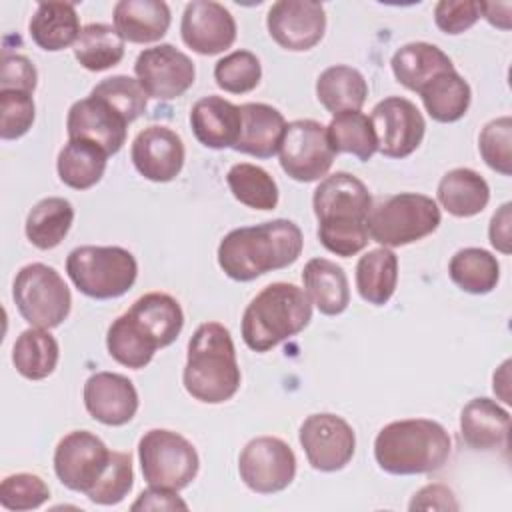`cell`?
I'll use <instances>...</instances> for the list:
<instances>
[{"instance_id": "cell-24", "label": "cell", "mask_w": 512, "mask_h": 512, "mask_svg": "<svg viewBox=\"0 0 512 512\" xmlns=\"http://www.w3.org/2000/svg\"><path fill=\"white\" fill-rule=\"evenodd\" d=\"M114 28L126 42H158L170 28V8L162 0H120L114 4Z\"/></svg>"}, {"instance_id": "cell-22", "label": "cell", "mask_w": 512, "mask_h": 512, "mask_svg": "<svg viewBox=\"0 0 512 512\" xmlns=\"http://www.w3.org/2000/svg\"><path fill=\"white\" fill-rule=\"evenodd\" d=\"M240 116L242 128L234 150L256 158H272L280 150L286 130L282 112L270 104L248 102L240 106Z\"/></svg>"}, {"instance_id": "cell-40", "label": "cell", "mask_w": 512, "mask_h": 512, "mask_svg": "<svg viewBox=\"0 0 512 512\" xmlns=\"http://www.w3.org/2000/svg\"><path fill=\"white\" fill-rule=\"evenodd\" d=\"M106 348L118 364L134 370L150 364L154 352L158 350L126 312L110 324L106 334Z\"/></svg>"}, {"instance_id": "cell-50", "label": "cell", "mask_w": 512, "mask_h": 512, "mask_svg": "<svg viewBox=\"0 0 512 512\" xmlns=\"http://www.w3.org/2000/svg\"><path fill=\"white\" fill-rule=\"evenodd\" d=\"M130 508L134 512L136 510H188V504L176 494V490L148 486V490H142Z\"/></svg>"}, {"instance_id": "cell-46", "label": "cell", "mask_w": 512, "mask_h": 512, "mask_svg": "<svg viewBox=\"0 0 512 512\" xmlns=\"http://www.w3.org/2000/svg\"><path fill=\"white\" fill-rule=\"evenodd\" d=\"M36 106L32 94L20 90H0V138L16 140L24 136L34 122Z\"/></svg>"}, {"instance_id": "cell-17", "label": "cell", "mask_w": 512, "mask_h": 512, "mask_svg": "<svg viewBox=\"0 0 512 512\" xmlns=\"http://www.w3.org/2000/svg\"><path fill=\"white\" fill-rule=\"evenodd\" d=\"M182 40L202 56H214L236 40L234 16L220 2L192 0L186 4L180 24Z\"/></svg>"}, {"instance_id": "cell-4", "label": "cell", "mask_w": 512, "mask_h": 512, "mask_svg": "<svg viewBox=\"0 0 512 512\" xmlns=\"http://www.w3.org/2000/svg\"><path fill=\"white\" fill-rule=\"evenodd\" d=\"M452 452L446 428L428 418H408L386 424L374 440L378 466L396 476L440 470Z\"/></svg>"}, {"instance_id": "cell-19", "label": "cell", "mask_w": 512, "mask_h": 512, "mask_svg": "<svg viewBox=\"0 0 512 512\" xmlns=\"http://www.w3.org/2000/svg\"><path fill=\"white\" fill-rule=\"evenodd\" d=\"M130 158L134 168L152 182L174 180L186 158L182 138L168 126L152 124L140 130L132 142Z\"/></svg>"}, {"instance_id": "cell-34", "label": "cell", "mask_w": 512, "mask_h": 512, "mask_svg": "<svg viewBox=\"0 0 512 512\" xmlns=\"http://www.w3.org/2000/svg\"><path fill=\"white\" fill-rule=\"evenodd\" d=\"M74 222V208L66 198L48 196L32 206L26 216V238L40 250L56 248Z\"/></svg>"}, {"instance_id": "cell-21", "label": "cell", "mask_w": 512, "mask_h": 512, "mask_svg": "<svg viewBox=\"0 0 512 512\" xmlns=\"http://www.w3.org/2000/svg\"><path fill=\"white\" fill-rule=\"evenodd\" d=\"M190 126L202 146L212 150L234 148L242 128L240 106L222 96H204L190 110Z\"/></svg>"}, {"instance_id": "cell-44", "label": "cell", "mask_w": 512, "mask_h": 512, "mask_svg": "<svg viewBox=\"0 0 512 512\" xmlns=\"http://www.w3.org/2000/svg\"><path fill=\"white\" fill-rule=\"evenodd\" d=\"M482 160L502 176L512 174V118L500 116L490 120L478 138Z\"/></svg>"}, {"instance_id": "cell-32", "label": "cell", "mask_w": 512, "mask_h": 512, "mask_svg": "<svg viewBox=\"0 0 512 512\" xmlns=\"http://www.w3.org/2000/svg\"><path fill=\"white\" fill-rule=\"evenodd\" d=\"M398 282V258L390 248H374L360 256L356 264V288L362 300L384 306Z\"/></svg>"}, {"instance_id": "cell-13", "label": "cell", "mask_w": 512, "mask_h": 512, "mask_svg": "<svg viewBox=\"0 0 512 512\" xmlns=\"http://www.w3.org/2000/svg\"><path fill=\"white\" fill-rule=\"evenodd\" d=\"M112 450L92 432L74 430L54 450V472L74 492L88 494L110 462Z\"/></svg>"}, {"instance_id": "cell-15", "label": "cell", "mask_w": 512, "mask_h": 512, "mask_svg": "<svg viewBox=\"0 0 512 512\" xmlns=\"http://www.w3.org/2000/svg\"><path fill=\"white\" fill-rule=\"evenodd\" d=\"M136 80L156 100L182 96L196 78L194 62L172 44H158L138 54L134 62Z\"/></svg>"}, {"instance_id": "cell-38", "label": "cell", "mask_w": 512, "mask_h": 512, "mask_svg": "<svg viewBox=\"0 0 512 512\" xmlns=\"http://www.w3.org/2000/svg\"><path fill=\"white\" fill-rule=\"evenodd\" d=\"M328 140L334 152L352 154L358 160L366 162L378 152V140L374 134V126L366 114L360 110L340 112L326 126Z\"/></svg>"}, {"instance_id": "cell-9", "label": "cell", "mask_w": 512, "mask_h": 512, "mask_svg": "<svg viewBox=\"0 0 512 512\" xmlns=\"http://www.w3.org/2000/svg\"><path fill=\"white\" fill-rule=\"evenodd\" d=\"M138 458L148 486L176 492L186 488L200 468L196 448L182 434L164 428L144 432L138 442Z\"/></svg>"}, {"instance_id": "cell-3", "label": "cell", "mask_w": 512, "mask_h": 512, "mask_svg": "<svg viewBox=\"0 0 512 512\" xmlns=\"http://www.w3.org/2000/svg\"><path fill=\"white\" fill-rule=\"evenodd\" d=\"M236 348L220 322L200 324L190 342L182 382L186 392L206 404H222L240 388Z\"/></svg>"}, {"instance_id": "cell-8", "label": "cell", "mask_w": 512, "mask_h": 512, "mask_svg": "<svg viewBox=\"0 0 512 512\" xmlns=\"http://www.w3.org/2000/svg\"><path fill=\"white\" fill-rule=\"evenodd\" d=\"M12 298L20 316L36 328H56L70 314L72 296L64 278L48 264L32 262L18 270Z\"/></svg>"}, {"instance_id": "cell-20", "label": "cell", "mask_w": 512, "mask_h": 512, "mask_svg": "<svg viewBox=\"0 0 512 512\" xmlns=\"http://www.w3.org/2000/svg\"><path fill=\"white\" fill-rule=\"evenodd\" d=\"M84 406L94 420L106 426H124L138 410V392L122 374L96 372L84 382Z\"/></svg>"}, {"instance_id": "cell-16", "label": "cell", "mask_w": 512, "mask_h": 512, "mask_svg": "<svg viewBox=\"0 0 512 512\" xmlns=\"http://www.w3.org/2000/svg\"><path fill=\"white\" fill-rule=\"evenodd\" d=\"M266 26L278 46L292 52H304L322 40L326 12L320 2L280 0L270 6Z\"/></svg>"}, {"instance_id": "cell-51", "label": "cell", "mask_w": 512, "mask_h": 512, "mask_svg": "<svg viewBox=\"0 0 512 512\" xmlns=\"http://www.w3.org/2000/svg\"><path fill=\"white\" fill-rule=\"evenodd\" d=\"M510 208H512V204L510 202H506V204H502L496 212H494V216H492V220H490V228H488V236H490V244L498 250V252H502V254H510V242H512V238H510V222H512V218H510Z\"/></svg>"}, {"instance_id": "cell-36", "label": "cell", "mask_w": 512, "mask_h": 512, "mask_svg": "<svg viewBox=\"0 0 512 512\" xmlns=\"http://www.w3.org/2000/svg\"><path fill=\"white\" fill-rule=\"evenodd\" d=\"M452 282L470 294H488L496 288L500 278V264L494 254L484 248H462L448 264Z\"/></svg>"}, {"instance_id": "cell-42", "label": "cell", "mask_w": 512, "mask_h": 512, "mask_svg": "<svg viewBox=\"0 0 512 512\" xmlns=\"http://www.w3.org/2000/svg\"><path fill=\"white\" fill-rule=\"evenodd\" d=\"M134 484V470H132V456L130 452H116L112 450L110 462L102 472L100 480L94 488L86 494L90 502L100 506H112L122 502Z\"/></svg>"}, {"instance_id": "cell-31", "label": "cell", "mask_w": 512, "mask_h": 512, "mask_svg": "<svg viewBox=\"0 0 512 512\" xmlns=\"http://www.w3.org/2000/svg\"><path fill=\"white\" fill-rule=\"evenodd\" d=\"M316 96H318V102L330 114L336 116L340 112L360 110L368 96V84L356 68L336 64L326 68L318 76Z\"/></svg>"}, {"instance_id": "cell-2", "label": "cell", "mask_w": 512, "mask_h": 512, "mask_svg": "<svg viewBox=\"0 0 512 512\" xmlns=\"http://www.w3.org/2000/svg\"><path fill=\"white\" fill-rule=\"evenodd\" d=\"M304 238L298 224L276 218L230 230L218 244V264L236 282H250L266 272L294 264Z\"/></svg>"}, {"instance_id": "cell-35", "label": "cell", "mask_w": 512, "mask_h": 512, "mask_svg": "<svg viewBox=\"0 0 512 512\" xmlns=\"http://www.w3.org/2000/svg\"><path fill=\"white\" fill-rule=\"evenodd\" d=\"M60 348L56 338L44 328L24 330L12 348V362L28 380H42L50 376L58 364Z\"/></svg>"}, {"instance_id": "cell-26", "label": "cell", "mask_w": 512, "mask_h": 512, "mask_svg": "<svg viewBox=\"0 0 512 512\" xmlns=\"http://www.w3.org/2000/svg\"><path fill=\"white\" fill-rule=\"evenodd\" d=\"M304 292L326 316L342 314L350 304V288L344 270L328 258H312L302 270Z\"/></svg>"}, {"instance_id": "cell-37", "label": "cell", "mask_w": 512, "mask_h": 512, "mask_svg": "<svg viewBox=\"0 0 512 512\" xmlns=\"http://www.w3.org/2000/svg\"><path fill=\"white\" fill-rule=\"evenodd\" d=\"M74 56L90 72H102L124 58V40L114 26L92 22L86 24L74 44Z\"/></svg>"}, {"instance_id": "cell-12", "label": "cell", "mask_w": 512, "mask_h": 512, "mask_svg": "<svg viewBox=\"0 0 512 512\" xmlns=\"http://www.w3.org/2000/svg\"><path fill=\"white\" fill-rule=\"evenodd\" d=\"M308 464L320 472L342 470L354 456L356 436L352 426L336 414H310L298 432Z\"/></svg>"}, {"instance_id": "cell-45", "label": "cell", "mask_w": 512, "mask_h": 512, "mask_svg": "<svg viewBox=\"0 0 512 512\" xmlns=\"http://www.w3.org/2000/svg\"><path fill=\"white\" fill-rule=\"evenodd\" d=\"M50 498L46 482L28 472L10 474L0 484V504L6 510H34Z\"/></svg>"}, {"instance_id": "cell-48", "label": "cell", "mask_w": 512, "mask_h": 512, "mask_svg": "<svg viewBox=\"0 0 512 512\" xmlns=\"http://www.w3.org/2000/svg\"><path fill=\"white\" fill-rule=\"evenodd\" d=\"M38 72L34 64L22 54H2L0 90H20L32 94L36 88Z\"/></svg>"}, {"instance_id": "cell-10", "label": "cell", "mask_w": 512, "mask_h": 512, "mask_svg": "<svg viewBox=\"0 0 512 512\" xmlns=\"http://www.w3.org/2000/svg\"><path fill=\"white\" fill-rule=\"evenodd\" d=\"M280 166L296 182H314L328 174L334 162V148L324 124L304 118L286 124L280 144Z\"/></svg>"}, {"instance_id": "cell-49", "label": "cell", "mask_w": 512, "mask_h": 512, "mask_svg": "<svg viewBox=\"0 0 512 512\" xmlns=\"http://www.w3.org/2000/svg\"><path fill=\"white\" fill-rule=\"evenodd\" d=\"M410 510H458V502L454 492L444 484H428L420 488L410 504Z\"/></svg>"}, {"instance_id": "cell-41", "label": "cell", "mask_w": 512, "mask_h": 512, "mask_svg": "<svg viewBox=\"0 0 512 512\" xmlns=\"http://www.w3.org/2000/svg\"><path fill=\"white\" fill-rule=\"evenodd\" d=\"M262 66L250 50H234L214 66L216 84L230 94H246L260 84Z\"/></svg>"}, {"instance_id": "cell-27", "label": "cell", "mask_w": 512, "mask_h": 512, "mask_svg": "<svg viewBox=\"0 0 512 512\" xmlns=\"http://www.w3.org/2000/svg\"><path fill=\"white\" fill-rule=\"evenodd\" d=\"M390 66L396 80L412 92H420L438 74L454 70L448 54L428 42H410L400 46L394 52Z\"/></svg>"}, {"instance_id": "cell-6", "label": "cell", "mask_w": 512, "mask_h": 512, "mask_svg": "<svg viewBox=\"0 0 512 512\" xmlns=\"http://www.w3.org/2000/svg\"><path fill=\"white\" fill-rule=\"evenodd\" d=\"M440 208L426 194L400 192L372 204L368 236L384 248L406 246L432 234L440 226Z\"/></svg>"}, {"instance_id": "cell-29", "label": "cell", "mask_w": 512, "mask_h": 512, "mask_svg": "<svg viewBox=\"0 0 512 512\" xmlns=\"http://www.w3.org/2000/svg\"><path fill=\"white\" fill-rule=\"evenodd\" d=\"M438 202L456 218L480 214L490 200L488 182L472 168H454L438 182Z\"/></svg>"}, {"instance_id": "cell-23", "label": "cell", "mask_w": 512, "mask_h": 512, "mask_svg": "<svg viewBox=\"0 0 512 512\" xmlns=\"http://www.w3.org/2000/svg\"><path fill=\"white\" fill-rule=\"evenodd\" d=\"M126 314L156 348L170 346L184 326V312L178 300L164 292H148L140 296Z\"/></svg>"}, {"instance_id": "cell-5", "label": "cell", "mask_w": 512, "mask_h": 512, "mask_svg": "<svg viewBox=\"0 0 512 512\" xmlns=\"http://www.w3.org/2000/svg\"><path fill=\"white\" fill-rule=\"evenodd\" d=\"M312 320L308 294L290 282L262 288L242 314V340L254 352H268L276 344L302 332Z\"/></svg>"}, {"instance_id": "cell-1", "label": "cell", "mask_w": 512, "mask_h": 512, "mask_svg": "<svg viewBox=\"0 0 512 512\" xmlns=\"http://www.w3.org/2000/svg\"><path fill=\"white\" fill-rule=\"evenodd\" d=\"M322 246L342 258H350L368 244V214L372 196L366 184L350 172L324 176L312 196Z\"/></svg>"}, {"instance_id": "cell-7", "label": "cell", "mask_w": 512, "mask_h": 512, "mask_svg": "<svg viewBox=\"0 0 512 512\" xmlns=\"http://www.w3.org/2000/svg\"><path fill=\"white\" fill-rule=\"evenodd\" d=\"M66 272L82 294L110 300L134 286L138 264L122 246H78L66 258Z\"/></svg>"}, {"instance_id": "cell-52", "label": "cell", "mask_w": 512, "mask_h": 512, "mask_svg": "<svg viewBox=\"0 0 512 512\" xmlns=\"http://www.w3.org/2000/svg\"><path fill=\"white\" fill-rule=\"evenodd\" d=\"M510 10V2H480V14H484V18L500 30L510 28Z\"/></svg>"}, {"instance_id": "cell-43", "label": "cell", "mask_w": 512, "mask_h": 512, "mask_svg": "<svg viewBox=\"0 0 512 512\" xmlns=\"http://www.w3.org/2000/svg\"><path fill=\"white\" fill-rule=\"evenodd\" d=\"M90 94L104 98L128 120V124L144 114L148 102V94L144 92L140 82L124 74L104 78L92 88Z\"/></svg>"}, {"instance_id": "cell-33", "label": "cell", "mask_w": 512, "mask_h": 512, "mask_svg": "<svg viewBox=\"0 0 512 512\" xmlns=\"http://www.w3.org/2000/svg\"><path fill=\"white\" fill-rule=\"evenodd\" d=\"M418 94L430 118L442 124L460 120L468 112L472 98L468 82L456 70L438 74Z\"/></svg>"}, {"instance_id": "cell-47", "label": "cell", "mask_w": 512, "mask_h": 512, "mask_svg": "<svg viewBox=\"0 0 512 512\" xmlns=\"http://www.w3.org/2000/svg\"><path fill=\"white\" fill-rule=\"evenodd\" d=\"M480 18V2L440 0L434 6V22L446 34H462Z\"/></svg>"}, {"instance_id": "cell-11", "label": "cell", "mask_w": 512, "mask_h": 512, "mask_svg": "<svg viewBox=\"0 0 512 512\" xmlns=\"http://www.w3.org/2000/svg\"><path fill=\"white\" fill-rule=\"evenodd\" d=\"M238 472L252 492L274 494L292 484L296 476V456L282 438L260 436L242 448Z\"/></svg>"}, {"instance_id": "cell-28", "label": "cell", "mask_w": 512, "mask_h": 512, "mask_svg": "<svg viewBox=\"0 0 512 512\" xmlns=\"http://www.w3.org/2000/svg\"><path fill=\"white\" fill-rule=\"evenodd\" d=\"M30 36L42 50L58 52L74 46L82 28L76 6L70 2H42L28 24Z\"/></svg>"}, {"instance_id": "cell-18", "label": "cell", "mask_w": 512, "mask_h": 512, "mask_svg": "<svg viewBox=\"0 0 512 512\" xmlns=\"http://www.w3.org/2000/svg\"><path fill=\"white\" fill-rule=\"evenodd\" d=\"M126 128L128 120L104 98L94 94L74 102L66 118L68 138L94 142L108 156L116 154L126 142Z\"/></svg>"}, {"instance_id": "cell-25", "label": "cell", "mask_w": 512, "mask_h": 512, "mask_svg": "<svg viewBox=\"0 0 512 512\" xmlns=\"http://www.w3.org/2000/svg\"><path fill=\"white\" fill-rule=\"evenodd\" d=\"M460 432L474 450H492L506 446L510 432V414L486 396L470 400L460 414Z\"/></svg>"}, {"instance_id": "cell-14", "label": "cell", "mask_w": 512, "mask_h": 512, "mask_svg": "<svg viewBox=\"0 0 512 512\" xmlns=\"http://www.w3.org/2000/svg\"><path fill=\"white\" fill-rule=\"evenodd\" d=\"M370 122L378 140V152L386 158L410 156L424 138L426 122L414 102L388 96L372 108Z\"/></svg>"}, {"instance_id": "cell-30", "label": "cell", "mask_w": 512, "mask_h": 512, "mask_svg": "<svg viewBox=\"0 0 512 512\" xmlns=\"http://www.w3.org/2000/svg\"><path fill=\"white\" fill-rule=\"evenodd\" d=\"M108 154L94 142L68 138L58 154L56 170L60 180L74 190H88L104 176Z\"/></svg>"}, {"instance_id": "cell-39", "label": "cell", "mask_w": 512, "mask_h": 512, "mask_svg": "<svg viewBox=\"0 0 512 512\" xmlns=\"http://www.w3.org/2000/svg\"><path fill=\"white\" fill-rule=\"evenodd\" d=\"M232 196L254 210H274L278 204V186L274 178L260 166L240 162L226 174Z\"/></svg>"}]
</instances>
